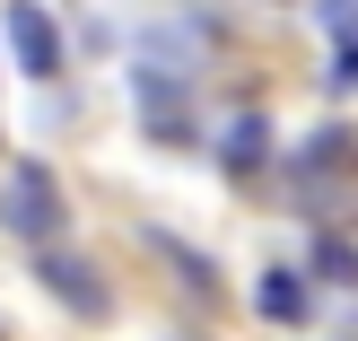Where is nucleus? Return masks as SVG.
Listing matches in <instances>:
<instances>
[{
  "mask_svg": "<svg viewBox=\"0 0 358 341\" xmlns=\"http://www.w3.org/2000/svg\"><path fill=\"white\" fill-rule=\"evenodd\" d=\"M0 228L27 237L35 254L62 237V184H52V167H35V158H17V167H9V184H0Z\"/></svg>",
  "mask_w": 358,
  "mask_h": 341,
  "instance_id": "obj_1",
  "label": "nucleus"
},
{
  "mask_svg": "<svg viewBox=\"0 0 358 341\" xmlns=\"http://www.w3.org/2000/svg\"><path fill=\"white\" fill-rule=\"evenodd\" d=\"M35 280H44L70 315H87V324H105V307H114V298H105V272H96V263H79V254H62V245L35 254Z\"/></svg>",
  "mask_w": 358,
  "mask_h": 341,
  "instance_id": "obj_2",
  "label": "nucleus"
},
{
  "mask_svg": "<svg viewBox=\"0 0 358 341\" xmlns=\"http://www.w3.org/2000/svg\"><path fill=\"white\" fill-rule=\"evenodd\" d=\"M9 53H17L27 79H52V70H62V27H52V9L17 0V9H9Z\"/></svg>",
  "mask_w": 358,
  "mask_h": 341,
  "instance_id": "obj_3",
  "label": "nucleus"
},
{
  "mask_svg": "<svg viewBox=\"0 0 358 341\" xmlns=\"http://www.w3.org/2000/svg\"><path fill=\"white\" fill-rule=\"evenodd\" d=\"M254 307L271 315V324H306L315 298H306V280H297V272H262V280H254Z\"/></svg>",
  "mask_w": 358,
  "mask_h": 341,
  "instance_id": "obj_4",
  "label": "nucleus"
},
{
  "mask_svg": "<svg viewBox=\"0 0 358 341\" xmlns=\"http://www.w3.org/2000/svg\"><path fill=\"white\" fill-rule=\"evenodd\" d=\"M219 149H227V167H236V175H254V167H262V149H271V123H262V114H236Z\"/></svg>",
  "mask_w": 358,
  "mask_h": 341,
  "instance_id": "obj_5",
  "label": "nucleus"
},
{
  "mask_svg": "<svg viewBox=\"0 0 358 341\" xmlns=\"http://www.w3.org/2000/svg\"><path fill=\"white\" fill-rule=\"evenodd\" d=\"M315 272H324V280H358V254H350V245H315Z\"/></svg>",
  "mask_w": 358,
  "mask_h": 341,
  "instance_id": "obj_6",
  "label": "nucleus"
}]
</instances>
